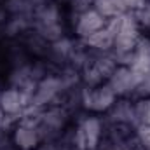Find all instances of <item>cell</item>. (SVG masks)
Masks as SVG:
<instances>
[{"instance_id": "cell-7", "label": "cell", "mask_w": 150, "mask_h": 150, "mask_svg": "<svg viewBox=\"0 0 150 150\" xmlns=\"http://www.w3.org/2000/svg\"><path fill=\"white\" fill-rule=\"evenodd\" d=\"M28 107H30V100L19 87L9 84L0 87V110L5 113V117L12 124L28 112Z\"/></svg>"}, {"instance_id": "cell-6", "label": "cell", "mask_w": 150, "mask_h": 150, "mask_svg": "<svg viewBox=\"0 0 150 150\" xmlns=\"http://www.w3.org/2000/svg\"><path fill=\"white\" fill-rule=\"evenodd\" d=\"M70 35L80 42H84L86 38L94 35L96 32H100L101 28H105L107 25V18H103L94 7L82 11L79 14H70Z\"/></svg>"}, {"instance_id": "cell-15", "label": "cell", "mask_w": 150, "mask_h": 150, "mask_svg": "<svg viewBox=\"0 0 150 150\" xmlns=\"http://www.w3.org/2000/svg\"><path fill=\"white\" fill-rule=\"evenodd\" d=\"M150 98V72L143 75H138V86L134 91V98Z\"/></svg>"}, {"instance_id": "cell-2", "label": "cell", "mask_w": 150, "mask_h": 150, "mask_svg": "<svg viewBox=\"0 0 150 150\" xmlns=\"http://www.w3.org/2000/svg\"><path fill=\"white\" fill-rule=\"evenodd\" d=\"M67 91H68V87H67L61 74L58 70L49 72L35 84V89H33V93L30 96L28 112H40V110H44L47 107L61 105Z\"/></svg>"}, {"instance_id": "cell-14", "label": "cell", "mask_w": 150, "mask_h": 150, "mask_svg": "<svg viewBox=\"0 0 150 150\" xmlns=\"http://www.w3.org/2000/svg\"><path fill=\"white\" fill-rule=\"evenodd\" d=\"M131 14L136 19V23L142 28V32L145 35H150V0H143Z\"/></svg>"}, {"instance_id": "cell-12", "label": "cell", "mask_w": 150, "mask_h": 150, "mask_svg": "<svg viewBox=\"0 0 150 150\" xmlns=\"http://www.w3.org/2000/svg\"><path fill=\"white\" fill-rule=\"evenodd\" d=\"M103 18L107 19H112V18H119L127 11V4L126 0H94V5H93Z\"/></svg>"}, {"instance_id": "cell-13", "label": "cell", "mask_w": 150, "mask_h": 150, "mask_svg": "<svg viewBox=\"0 0 150 150\" xmlns=\"http://www.w3.org/2000/svg\"><path fill=\"white\" fill-rule=\"evenodd\" d=\"M134 122L138 126H150V98H136L133 100Z\"/></svg>"}, {"instance_id": "cell-11", "label": "cell", "mask_w": 150, "mask_h": 150, "mask_svg": "<svg viewBox=\"0 0 150 150\" xmlns=\"http://www.w3.org/2000/svg\"><path fill=\"white\" fill-rule=\"evenodd\" d=\"M127 67H131V70L136 75L150 72V35H145V33L142 35L131 54V61Z\"/></svg>"}, {"instance_id": "cell-19", "label": "cell", "mask_w": 150, "mask_h": 150, "mask_svg": "<svg viewBox=\"0 0 150 150\" xmlns=\"http://www.w3.org/2000/svg\"><path fill=\"white\" fill-rule=\"evenodd\" d=\"M9 145H12V143H11V129L0 127V150L5 149V147H9Z\"/></svg>"}, {"instance_id": "cell-20", "label": "cell", "mask_w": 150, "mask_h": 150, "mask_svg": "<svg viewBox=\"0 0 150 150\" xmlns=\"http://www.w3.org/2000/svg\"><path fill=\"white\" fill-rule=\"evenodd\" d=\"M0 4H4V0H0Z\"/></svg>"}, {"instance_id": "cell-3", "label": "cell", "mask_w": 150, "mask_h": 150, "mask_svg": "<svg viewBox=\"0 0 150 150\" xmlns=\"http://www.w3.org/2000/svg\"><path fill=\"white\" fill-rule=\"evenodd\" d=\"M42 140H59L68 127L74 124L75 117L65 105H52L40 112H35Z\"/></svg>"}, {"instance_id": "cell-5", "label": "cell", "mask_w": 150, "mask_h": 150, "mask_svg": "<svg viewBox=\"0 0 150 150\" xmlns=\"http://www.w3.org/2000/svg\"><path fill=\"white\" fill-rule=\"evenodd\" d=\"M119 98L105 82L96 87H84L82 91V112L93 115H105Z\"/></svg>"}, {"instance_id": "cell-1", "label": "cell", "mask_w": 150, "mask_h": 150, "mask_svg": "<svg viewBox=\"0 0 150 150\" xmlns=\"http://www.w3.org/2000/svg\"><path fill=\"white\" fill-rule=\"evenodd\" d=\"M110 21L113 25V47L110 54L119 65H129L131 54L143 32L131 12H126L119 18H112Z\"/></svg>"}, {"instance_id": "cell-9", "label": "cell", "mask_w": 150, "mask_h": 150, "mask_svg": "<svg viewBox=\"0 0 150 150\" xmlns=\"http://www.w3.org/2000/svg\"><path fill=\"white\" fill-rule=\"evenodd\" d=\"M103 120L108 126H119V127L136 129L134 112H133V100H129V98H119L113 103L112 108L103 115Z\"/></svg>"}, {"instance_id": "cell-17", "label": "cell", "mask_w": 150, "mask_h": 150, "mask_svg": "<svg viewBox=\"0 0 150 150\" xmlns=\"http://www.w3.org/2000/svg\"><path fill=\"white\" fill-rule=\"evenodd\" d=\"M94 5V0H70L68 4V9H70V14H79L82 11H87Z\"/></svg>"}, {"instance_id": "cell-4", "label": "cell", "mask_w": 150, "mask_h": 150, "mask_svg": "<svg viewBox=\"0 0 150 150\" xmlns=\"http://www.w3.org/2000/svg\"><path fill=\"white\" fill-rule=\"evenodd\" d=\"M42 133L38 129L35 112L25 113L11 127V143L16 150H35L42 143Z\"/></svg>"}, {"instance_id": "cell-10", "label": "cell", "mask_w": 150, "mask_h": 150, "mask_svg": "<svg viewBox=\"0 0 150 150\" xmlns=\"http://www.w3.org/2000/svg\"><path fill=\"white\" fill-rule=\"evenodd\" d=\"M91 52L94 54H107V52H112L113 47V25L112 21L108 19L105 28H101L100 32H96L94 35H91L89 38H86L82 42Z\"/></svg>"}, {"instance_id": "cell-18", "label": "cell", "mask_w": 150, "mask_h": 150, "mask_svg": "<svg viewBox=\"0 0 150 150\" xmlns=\"http://www.w3.org/2000/svg\"><path fill=\"white\" fill-rule=\"evenodd\" d=\"M35 150H65V147L59 140H44Z\"/></svg>"}, {"instance_id": "cell-8", "label": "cell", "mask_w": 150, "mask_h": 150, "mask_svg": "<svg viewBox=\"0 0 150 150\" xmlns=\"http://www.w3.org/2000/svg\"><path fill=\"white\" fill-rule=\"evenodd\" d=\"M107 84L110 86L117 98H134V91L138 86V75L131 70V67L127 65H119L113 74L108 77Z\"/></svg>"}, {"instance_id": "cell-16", "label": "cell", "mask_w": 150, "mask_h": 150, "mask_svg": "<svg viewBox=\"0 0 150 150\" xmlns=\"http://www.w3.org/2000/svg\"><path fill=\"white\" fill-rule=\"evenodd\" d=\"M134 138L145 150H150V126H138L134 129Z\"/></svg>"}]
</instances>
